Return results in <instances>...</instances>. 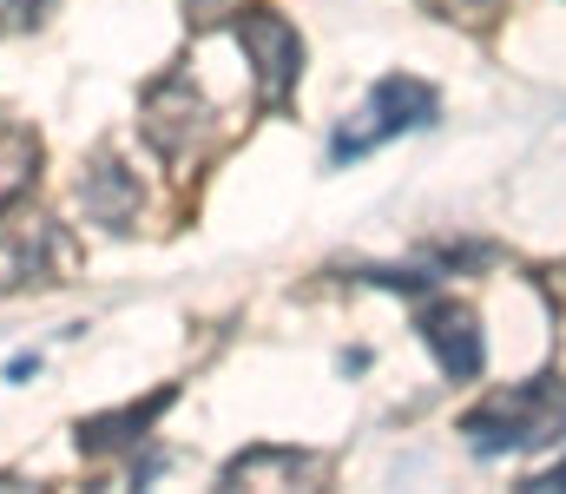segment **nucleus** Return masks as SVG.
Listing matches in <instances>:
<instances>
[{
  "label": "nucleus",
  "instance_id": "1",
  "mask_svg": "<svg viewBox=\"0 0 566 494\" xmlns=\"http://www.w3.org/2000/svg\"><path fill=\"white\" fill-rule=\"evenodd\" d=\"M461 435L474 455H514V449H554L566 435V382L560 376H534L514 382L501 396H488L481 409L461 416Z\"/></svg>",
  "mask_w": 566,
  "mask_h": 494
},
{
  "label": "nucleus",
  "instance_id": "2",
  "mask_svg": "<svg viewBox=\"0 0 566 494\" xmlns=\"http://www.w3.org/2000/svg\"><path fill=\"white\" fill-rule=\"evenodd\" d=\"M434 113H441V99H434L428 80L389 73V80H376V93L363 99V113L336 133L329 159H363V153H376V146L396 139V133H422V126H434Z\"/></svg>",
  "mask_w": 566,
  "mask_h": 494
},
{
  "label": "nucleus",
  "instance_id": "3",
  "mask_svg": "<svg viewBox=\"0 0 566 494\" xmlns=\"http://www.w3.org/2000/svg\"><path fill=\"white\" fill-rule=\"evenodd\" d=\"M139 133L151 139V153H158V159H191V153L218 133V113H211V99L198 93V80H191V73H165V80L145 93Z\"/></svg>",
  "mask_w": 566,
  "mask_h": 494
},
{
  "label": "nucleus",
  "instance_id": "4",
  "mask_svg": "<svg viewBox=\"0 0 566 494\" xmlns=\"http://www.w3.org/2000/svg\"><path fill=\"white\" fill-rule=\"evenodd\" d=\"M238 46H244V60H251V80H258V99L264 106H283L290 93H296V73H303V40H296V27L271 13V7H251V13H238Z\"/></svg>",
  "mask_w": 566,
  "mask_h": 494
},
{
  "label": "nucleus",
  "instance_id": "5",
  "mask_svg": "<svg viewBox=\"0 0 566 494\" xmlns=\"http://www.w3.org/2000/svg\"><path fill=\"white\" fill-rule=\"evenodd\" d=\"M73 264V244L53 218H20L0 231V291H33V284H60Z\"/></svg>",
  "mask_w": 566,
  "mask_h": 494
},
{
  "label": "nucleus",
  "instance_id": "6",
  "mask_svg": "<svg viewBox=\"0 0 566 494\" xmlns=\"http://www.w3.org/2000/svg\"><path fill=\"white\" fill-rule=\"evenodd\" d=\"M80 211L106 231H133L139 224V171H126V159L99 153L80 178Z\"/></svg>",
  "mask_w": 566,
  "mask_h": 494
},
{
  "label": "nucleus",
  "instance_id": "7",
  "mask_svg": "<svg viewBox=\"0 0 566 494\" xmlns=\"http://www.w3.org/2000/svg\"><path fill=\"white\" fill-rule=\"evenodd\" d=\"M422 336L428 349H434V362L448 369V376H481V324H474V311L468 304H454V297H441V304H428L422 311Z\"/></svg>",
  "mask_w": 566,
  "mask_h": 494
},
{
  "label": "nucleus",
  "instance_id": "8",
  "mask_svg": "<svg viewBox=\"0 0 566 494\" xmlns=\"http://www.w3.org/2000/svg\"><path fill=\"white\" fill-rule=\"evenodd\" d=\"M323 475H329V462L310 449H251L224 469L231 488H316Z\"/></svg>",
  "mask_w": 566,
  "mask_h": 494
},
{
  "label": "nucleus",
  "instance_id": "9",
  "mask_svg": "<svg viewBox=\"0 0 566 494\" xmlns=\"http://www.w3.org/2000/svg\"><path fill=\"white\" fill-rule=\"evenodd\" d=\"M40 178V133L0 119V211H13Z\"/></svg>",
  "mask_w": 566,
  "mask_h": 494
},
{
  "label": "nucleus",
  "instance_id": "10",
  "mask_svg": "<svg viewBox=\"0 0 566 494\" xmlns=\"http://www.w3.org/2000/svg\"><path fill=\"white\" fill-rule=\"evenodd\" d=\"M171 396L158 389L151 402H133V409H119V416H99V422H80V449L86 455H106V449H126V442H139L145 429H151V416L165 409Z\"/></svg>",
  "mask_w": 566,
  "mask_h": 494
},
{
  "label": "nucleus",
  "instance_id": "11",
  "mask_svg": "<svg viewBox=\"0 0 566 494\" xmlns=\"http://www.w3.org/2000/svg\"><path fill=\"white\" fill-rule=\"evenodd\" d=\"M428 13H441V20H468V27H488V20L501 13V0H428Z\"/></svg>",
  "mask_w": 566,
  "mask_h": 494
},
{
  "label": "nucleus",
  "instance_id": "12",
  "mask_svg": "<svg viewBox=\"0 0 566 494\" xmlns=\"http://www.w3.org/2000/svg\"><path fill=\"white\" fill-rule=\"evenodd\" d=\"M53 0H0V27H40Z\"/></svg>",
  "mask_w": 566,
  "mask_h": 494
}]
</instances>
